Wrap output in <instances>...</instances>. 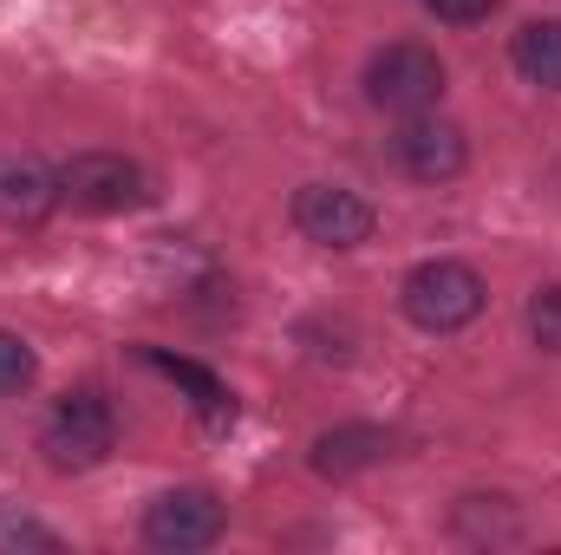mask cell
<instances>
[{"label":"cell","mask_w":561,"mask_h":555,"mask_svg":"<svg viewBox=\"0 0 561 555\" xmlns=\"http://www.w3.org/2000/svg\"><path fill=\"white\" fill-rule=\"evenodd\" d=\"M222 503H216V490H163V497H150V510H144V543L163 555H196L209 550V543H222Z\"/></svg>","instance_id":"6"},{"label":"cell","mask_w":561,"mask_h":555,"mask_svg":"<svg viewBox=\"0 0 561 555\" xmlns=\"http://www.w3.org/2000/svg\"><path fill=\"white\" fill-rule=\"evenodd\" d=\"M294 229L313 249H359V242H373L379 209L346 183H300L294 190Z\"/></svg>","instance_id":"5"},{"label":"cell","mask_w":561,"mask_h":555,"mask_svg":"<svg viewBox=\"0 0 561 555\" xmlns=\"http://www.w3.org/2000/svg\"><path fill=\"white\" fill-rule=\"evenodd\" d=\"M59 203V177L39 163H7L0 170V216L7 223H39Z\"/></svg>","instance_id":"10"},{"label":"cell","mask_w":561,"mask_h":555,"mask_svg":"<svg viewBox=\"0 0 561 555\" xmlns=\"http://www.w3.org/2000/svg\"><path fill=\"white\" fill-rule=\"evenodd\" d=\"M483 301H490L483 275H477L470 262H450V256L419 262V269L405 275V287H399L405 320L424 327V333H457V327H470V320L483 314Z\"/></svg>","instance_id":"1"},{"label":"cell","mask_w":561,"mask_h":555,"mask_svg":"<svg viewBox=\"0 0 561 555\" xmlns=\"http://www.w3.org/2000/svg\"><path fill=\"white\" fill-rule=\"evenodd\" d=\"M0 550H59V536L26 517H0Z\"/></svg>","instance_id":"14"},{"label":"cell","mask_w":561,"mask_h":555,"mask_svg":"<svg viewBox=\"0 0 561 555\" xmlns=\"http://www.w3.org/2000/svg\"><path fill=\"white\" fill-rule=\"evenodd\" d=\"M112 444H118V412H112V399L92 393V386L66 393V399L46 412V431H39V451H46L53 471H92V464L112 457Z\"/></svg>","instance_id":"2"},{"label":"cell","mask_w":561,"mask_h":555,"mask_svg":"<svg viewBox=\"0 0 561 555\" xmlns=\"http://www.w3.org/2000/svg\"><path fill=\"white\" fill-rule=\"evenodd\" d=\"M392 157H399V170L412 177V183H450V177H463V163H470V138H463V125H450V118H405V132L392 138Z\"/></svg>","instance_id":"7"},{"label":"cell","mask_w":561,"mask_h":555,"mask_svg":"<svg viewBox=\"0 0 561 555\" xmlns=\"http://www.w3.org/2000/svg\"><path fill=\"white\" fill-rule=\"evenodd\" d=\"M529 340H536L542 353H561V281L529 294Z\"/></svg>","instance_id":"13"},{"label":"cell","mask_w":561,"mask_h":555,"mask_svg":"<svg viewBox=\"0 0 561 555\" xmlns=\"http://www.w3.org/2000/svg\"><path fill=\"white\" fill-rule=\"evenodd\" d=\"M33 373H39V360H33V347H26L20 333H7V327H0V399H13V393H26V386H33Z\"/></svg>","instance_id":"12"},{"label":"cell","mask_w":561,"mask_h":555,"mask_svg":"<svg viewBox=\"0 0 561 555\" xmlns=\"http://www.w3.org/2000/svg\"><path fill=\"white\" fill-rule=\"evenodd\" d=\"M386 457H392V431H379V424H333V431L313 438V471L320 477H359Z\"/></svg>","instance_id":"9"},{"label":"cell","mask_w":561,"mask_h":555,"mask_svg":"<svg viewBox=\"0 0 561 555\" xmlns=\"http://www.w3.org/2000/svg\"><path fill=\"white\" fill-rule=\"evenodd\" d=\"M510 59L529 86L561 92V20H529L516 39H510Z\"/></svg>","instance_id":"11"},{"label":"cell","mask_w":561,"mask_h":555,"mask_svg":"<svg viewBox=\"0 0 561 555\" xmlns=\"http://www.w3.org/2000/svg\"><path fill=\"white\" fill-rule=\"evenodd\" d=\"M366 99L392 118H419V112H437L444 99V59L419 46V39H392L366 59Z\"/></svg>","instance_id":"3"},{"label":"cell","mask_w":561,"mask_h":555,"mask_svg":"<svg viewBox=\"0 0 561 555\" xmlns=\"http://www.w3.org/2000/svg\"><path fill=\"white\" fill-rule=\"evenodd\" d=\"M59 203L92 209V216H125L150 203V177L125 150H79L59 163Z\"/></svg>","instance_id":"4"},{"label":"cell","mask_w":561,"mask_h":555,"mask_svg":"<svg viewBox=\"0 0 561 555\" xmlns=\"http://www.w3.org/2000/svg\"><path fill=\"white\" fill-rule=\"evenodd\" d=\"M138 360L144 366H157L163 380H176L209 431H229V424H236V393H229L209 366H196V360H183V353H163V347H138Z\"/></svg>","instance_id":"8"},{"label":"cell","mask_w":561,"mask_h":555,"mask_svg":"<svg viewBox=\"0 0 561 555\" xmlns=\"http://www.w3.org/2000/svg\"><path fill=\"white\" fill-rule=\"evenodd\" d=\"M424 7H431L444 26H477V20H490L503 0H424Z\"/></svg>","instance_id":"15"}]
</instances>
